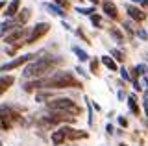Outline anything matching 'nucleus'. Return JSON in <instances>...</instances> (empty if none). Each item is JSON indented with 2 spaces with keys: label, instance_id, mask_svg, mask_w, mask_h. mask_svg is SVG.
I'll return each instance as SVG.
<instances>
[{
  "label": "nucleus",
  "instance_id": "3",
  "mask_svg": "<svg viewBox=\"0 0 148 146\" xmlns=\"http://www.w3.org/2000/svg\"><path fill=\"white\" fill-rule=\"evenodd\" d=\"M48 109H52L56 113H63V115H71V117L80 115V107L71 98H56L52 102H48Z\"/></svg>",
  "mask_w": 148,
  "mask_h": 146
},
{
  "label": "nucleus",
  "instance_id": "30",
  "mask_svg": "<svg viewBox=\"0 0 148 146\" xmlns=\"http://www.w3.org/2000/svg\"><path fill=\"white\" fill-rule=\"evenodd\" d=\"M106 130H108V133H113V126H111V124H108V128H106Z\"/></svg>",
  "mask_w": 148,
  "mask_h": 146
},
{
  "label": "nucleus",
  "instance_id": "29",
  "mask_svg": "<svg viewBox=\"0 0 148 146\" xmlns=\"http://www.w3.org/2000/svg\"><path fill=\"white\" fill-rule=\"evenodd\" d=\"M56 2H58L59 6H65V8H67V0H56Z\"/></svg>",
  "mask_w": 148,
  "mask_h": 146
},
{
  "label": "nucleus",
  "instance_id": "34",
  "mask_svg": "<svg viewBox=\"0 0 148 146\" xmlns=\"http://www.w3.org/2000/svg\"><path fill=\"white\" fill-rule=\"evenodd\" d=\"M89 2H92V4H96V2H98V0H89Z\"/></svg>",
  "mask_w": 148,
  "mask_h": 146
},
{
  "label": "nucleus",
  "instance_id": "33",
  "mask_svg": "<svg viewBox=\"0 0 148 146\" xmlns=\"http://www.w3.org/2000/svg\"><path fill=\"white\" fill-rule=\"evenodd\" d=\"M132 2H139V4H143V0H132Z\"/></svg>",
  "mask_w": 148,
  "mask_h": 146
},
{
  "label": "nucleus",
  "instance_id": "8",
  "mask_svg": "<svg viewBox=\"0 0 148 146\" xmlns=\"http://www.w3.org/2000/svg\"><path fill=\"white\" fill-rule=\"evenodd\" d=\"M18 8H21V0H11V2L8 4L6 11H4L6 19H11V17H15V15H17V11H18Z\"/></svg>",
  "mask_w": 148,
  "mask_h": 146
},
{
  "label": "nucleus",
  "instance_id": "22",
  "mask_svg": "<svg viewBox=\"0 0 148 146\" xmlns=\"http://www.w3.org/2000/svg\"><path fill=\"white\" fill-rule=\"evenodd\" d=\"M91 20H92V24H95L96 28H102V19H100L98 15H92V17H91Z\"/></svg>",
  "mask_w": 148,
  "mask_h": 146
},
{
  "label": "nucleus",
  "instance_id": "7",
  "mask_svg": "<svg viewBox=\"0 0 148 146\" xmlns=\"http://www.w3.org/2000/svg\"><path fill=\"white\" fill-rule=\"evenodd\" d=\"M69 130H71V128H67V126L56 130L54 133H52V143H54V144H63L65 141L69 139Z\"/></svg>",
  "mask_w": 148,
  "mask_h": 146
},
{
  "label": "nucleus",
  "instance_id": "2",
  "mask_svg": "<svg viewBox=\"0 0 148 146\" xmlns=\"http://www.w3.org/2000/svg\"><path fill=\"white\" fill-rule=\"evenodd\" d=\"M63 59L61 57H54V56H45L41 59H37V61H34L32 65H28L24 68V72H22V76L24 78H39V76L46 74L48 70H54L56 67L61 63Z\"/></svg>",
  "mask_w": 148,
  "mask_h": 146
},
{
  "label": "nucleus",
  "instance_id": "27",
  "mask_svg": "<svg viewBox=\"0 0 148 146\" xmlns=\"http://www.w3.org/2000/svg\"><path fill=\"white\" fill-rule=\"evenodd\" d=\"M119 124H120V126H126V124H128V120H126L124 117H119Z\"/></svg>",
  "mask_w": 148,
  "mask_h": 146
},
{
  "label": "nucleus",
  "instance_id": "17",
  "mask_svg": "<svg viewBox=\"0 0 148 146\" xmlns=\"http://www.w3.org/2000/svg\"><path fill=\"white\" fill-rule=\"evenodd\" d=\"M22 33H24V30H22V28H21V30H17L15 33H11V35H8V37H6V43H8V44L15 43L17 39H21V37H22Z\"/></svg>",
  "mask_w": 148,
  "mask_h": 146
},
{
  "label": "nucleus",
  "instance_id": "16",
  "mask_svg": "<svg viewBox=\"0 0 148 146\" xmlns=\"http://www.w3.org/2000/svg\"><path fill=\"white\" fill-rule=\"evenodd\" d=\"M46 10L50 13H54V15L58 17H65V11L61 10V6H56V4H46Z\"/></svg>",
  "mask_w": 148,
  "mask_h": 146
},
{
  "label": "nucleus",
  "instance_id": "32",
  "mask_svg": "<svg viewBox=\"0 0 148 146\" xmlns=\"http://www.w3.org/2000/svg\"><path fill=\"white\" fill-rule=\"evenodd\" d=\"M2 8H4V0H0V10H2Z\"/></svg>",
  "mask_w": 148,
  "mask_h": 146
},
{
  "label": "nucleus",
  "instance_id": "18",
  "mask_svg": "<svg viewBox=\"0 0 148 146\" xmlns=\"http://www.w3.org/2000/svg\"><path fill=\"white\" fill-rule=\"evenodd\" d=\"M102 63H104L109 70H117V63H115V59H111L109 56H104V57H102Z\"/></svg>",
  "mask_w": 148,
  "mask_h": 146
},
{
  "label": "nucleus",
  "instance_id": "21",
  "mask_svg": "<svg viewBox=\"0 0 148 146\" xmlns=\"http://www.w3.org/2000/svg\"><path fill=\"white\" fill-rule=\"evenodd\" d=\"M111 54H113V57L117 59V61H122V59H124L122 52H120V50H117V48H113V50H111Z\"/></svg>",
  "mask_w": 148,
  "mask_h": 146
},
{
  "label": "nucleus",
  "instance_id": "14",
  "mask_svg": "<svg viewBox=\"0 0 148 146\" xmlns=\"http://www.w3.org/2000/svg\"><path fill=\"white\" fill-rule=\"evenodd\" d=\"M15 26H18V22L17 20H11V19H6L0 24V31H9L11 28H15Z\"/></svg>",
  "mask_w": 148,
  "mask_h": 146
},
{
  "label": "nucleus",
  "instance_id": "20",
  "mask_svg": "<svg viewBox=\"0 0 148 146\" xmlns=\"http://www.w3.org/2000/svg\"><path fill=\"white\" fill-rule=\"evenodd\" d=\"M76 11L83 13V15H91V13L95 11V8H80V6H78V8H76Z\"/></svg>",
  "mask_w": 148,
  "mask_h": 146
},
{
  "label": "nucleus",
  "instance_id": "25",
  "mask_svg": "<svg viewBox=\"0 0 148 146\" xmlns=\"http://www.w3.org/2000/svg\"><path fill=\"white\" fill-rule=\"evenodd\" d=\"M120 76H122L124 80H130V74H128V70H126V68H120Z\"/></svg>",
  "mask_w": 148,
  "mask_h": 146
},
{
  "label": "nucleus",
  "instance_id": "9",
  "mask_svg": "<svg viewBox=\"0 0 148 146\" xmlns=\"http://www.w3.org/2000/svg\"><path fill=\"white\" fill-rule=\"evenodd\" d=\"M126 11H128V15L132 17L133 20H139V22H141L143 19H145V13L139 10V8H135V6H128V8H126Z\"/></svg>",
  "mask_w": 148,
  "mask_h": 146
},
{
  "label": "nucleus",
  "instance_id": "5",
  "mask_svg": "<svg viewBox=\"0 0 148 146\" xmlns=\"http://www.w3.org/2000/svg\"><path fill=\"white\" fill-rule=\"evenodd\" d=\"M50 31V24L48 22H39V24H35V28L32 30V33L28 35V39H26V43L28 44H32V43H35V41H39L43 35H46Z\"/></svg>",
  "mask_w": 148,
  "mask_h": 146
},
{
  "label": "nucleus",
  "instance_id": "19",
  "mask_svg": "<svg viewBox=\"0 0 148 146\" xmlns=\"http://www.w3.org/2000/svg\"><path fill=\"white\" fill-rule=\"evenodd\" d=\"M72 52L80 57V61H87V59H89V56H87L85 50H82V48H78V46H72Z\"/></svg>",
  "mask_w": 148,
  "mask_h": 146
},
{
  "label": "nucleus",
  "instance_id": "28",
  "mask_svg": "<svg viewBox=\"0 0 148 146\" xmlns=\"http://www.w3.org/2000/svg\"><path fill=\"white\" fill-rule=\"evenodd\" d=\"M76 70H78V72H80V74H82V76H85V78H87V74H85V72H83V68H82V67H76Z\"/></svg>",
  "mask_w": 148,
  "mask_h": 146
},
{
  "label": "nucleus",
  "instance_id": "31",
  "mask_svg": "<svg viewBox=\"0 0 148 146\" xmlns=\"http://www.w3.org/2000/svg\"><path fill=\"white\" fill-rule=\"evenodd\" d=\"M143 83H145L146 87H148V78H143Z\"/></svg>",
  "mask_w": 148,
  "mask_h": 146
},
{
  "label": "nucleus",
  "instance_id": "1",
  "mask_svg": "<svg viewBox=\"0 0 148 146\" xmlns=\"http://www.w3.org/2000/svg\"><path fill=\"white\" fill-rule=\"evenodd\" d=\"M39 87H46V89H63V87H82V83H80L76 78H74L71 72L59 70V72H56L54 76H50V78L37 80V81H32V83H26V85H24L26 91H34V89H39Z\"/></svg>",
  "mask_w": 148,
  "mask_h": 146
},
{
  "label": "nucleus",
  "instance_id": "4",
  "mask_svg": "<svg viewBox=\"0 0 148 146\" xmlns=\"http://www.w3.org/2000/svg\"><path fill=\"white\" fill-rule=\"evenodd\" d=\"M18 118V113L11 111V107L2 106L0 107V130H9L11 128V122Z\"/></svg>",
  "mask_w": 148,
  "mask_h": 146
},
{
  "label": "nucleus",
  "instance_id": "24",
  "mask_svg": "<svg viewBox=\"0 0 148 146\" xmlns=\"http://www.w3.org/2000/svg\"><path fill=\"white\" fill-rule=\"evenodd\" d=\"M137 35H139V37H141L143 41H146V39H148V31H146V30H139V31H137Z\"/></svg>",
  "mask_w": 148,
  "mask_h": 146
},
{
  "label": "nucleus",
  "instance_id": "13",
  "mask_svg": "<svg viewBox=\"0 0 148 146\" xmlns=\"http://www.w3.org/2000/svg\"><path fill=\"white\" fill-rule=\"evenodd\" d=\"M128 107L132 109L133 115H139V106H137V98H135V94H130V96H128Z\"/></svg>",
  "mask_w": 148,
  "mask_h": 146
},
{
  "label": "nucleus",
  "instance_id": "10",
  "mask_svg": "<svg viewBox=\"0 0 148 146\" xmlns=\"http://www.w3.org/2000/svg\"><path fill=\"white\" fill-rule=\"evenodd\" d=\"M13 76H6V78H0V94L2 93H6V91L11 87V83H13Z\"/></svg>",
  "mask_w": 148,
  "mask_h": 146
},
{
  "label": "nucleus",
  "instance_id": "6",
  "mask_svg": "<svg viewBox=\"0 0 148 146\" xmlns=\"http://www.w3.org/2000/svg\"><path fill=\"white\" fill-rule=\"evenodd\" d=\"M35 56L34 54H26V56H21V57H15L13 61H9V63H4V65H0V72H6V70H13V68H17V67H21V65H24V63L28 61H32Z\"/></svg>",
  "mask_w": 148,
  "mask_h": 146
},
{
  "label": "nucleus",
  "instance_id": "12",
  "mask_svg": "<svg viewBox=\"0 0 148 146\" xmlns=\"http://www.w3.org/2000/svg\"><path fill=\"white\" fill-rule=\"evenodd\" d=\"M109 35H111V37H113L115 41H117L119 44H122V43H124V35H122V31H120L119 28H115V26H113V28H109Z\"/></svg>",
  "mask_w": 148,
  "mask_h": 146
},
{
  "label": "nucleus",
  "instance_id": "15",
  "mask_svg": "<svg viewBox=\"0 0 148 146\" xmlns=\"http://www.w3.org/2000/svg\"><path fill=\"white\" fill-rule=\"evenodd\" d=\"M30 15H32V11L28 10H22V13H18V17H17V22H18V26H22V24H26V20L30 19Z\"/></svg>",
  "mask_w": 148,
  "mask_h": 146
},
{
  "label": "nucleus",
  "instance_id": "11",
  "mask_svg": "<svg viewBox=\"0 0 148 146\" xmlns=\"http://www.w3.org/2000/svg\"><path fill=\"white\" fill-rule=\"evenodd\" d=\"M104 11H106V15L108 17H111V19H117V8L113 6V4L111 2H104Z\"/></svg>",
  "mask_w": 148,
  "mask_h": 146
},
{
  "label": "nucleus",
  "instance_id": "23",
  "mask_svg": "<svg viewBox=\"0 0 148 146\" xmlns=\"http://www.w3.org/2000/svg\"><path fill=\"white\" fill-rule=\"evenodd\" d=\"M143 72H145V65H137L135 68H133V74H135V76L143 74Z\"/></svg>",
  "mask_w": 148,
  "mask_h": 146
},
{
  "label": "nucleus",
  "instance_id": "26",
  "mask_svg": "<svg viewBox=\"0 0 148 146\" xmlns=\"http://www.w3.org/2000/svg\"><path fill=\"white\" fill-rule=\"evenodd\" d=\"M96 67H98V61H96V59H92V61H91V70L95 72V70H96Z\"/></svg>",
  "mask_w": 148,
  "mask_h": 146
},
{
  "label": "nucleus",
  "instance_id": "35",
  "mask_svg": "<svg viewBox=\"0 0 148 146\" xmlns=\"http://www.w3.org/2000/svg\"><path fill=\"white\" fill-rule=\"evenodd\" d=\"M146 113H148V109H146Z\"/></svg>",
  "mask_w": 148,
  "mask_h": 146
}]
</instances>
